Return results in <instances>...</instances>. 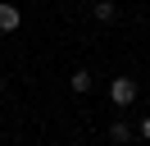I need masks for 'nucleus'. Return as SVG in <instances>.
Masks as SVG:
<instances>
[{"label":"nucleus","instance_id":"obj_6","mask_svg":"<svg viewBox=\"0 0 150 146\" xmlns=\"http://www.w3.org/2000/svg\"><path fill=\"white\" fill-rule=\"evenodd\" d=\"M141 137H146V142H150V114L141 119Z\"/></svg>","mask_w":150,"mask_h":146},{"label":"nucleus","instance_id":"obj_1","mask_svg":"<svg viewBox=\"0 0 150 146\" xmlns=\"http://www.w3.org/2000/svg\"><path fill=\"white\" fill-rule=\"evenodd\" d=\"M109 100L114 105H132L137 100V78H114L109 82Z\"/></svg>","mask_w":150,"mask_h":146},{"label":"nucleus","instance_id":"obj_4","mask_svg":"<svg viewBox=\"0 0 150 146\" xmlns=\"http://www.w3.org/2000/svg\"><path fill=\"white\" fill-rule=\"evenodd\" d=\"M109 142H114V146H127V142H132V128H127V123H114V128H109Z\"/></svg>","mask_w":150,"mask_h":146},{"label":"nucleus","instance_id":"obj_5","mask_svg":"<svg viewBox=\"0 0 150 146\" xmlns=\"http://www.w3.org/2000/svg\"><path fill=\"white\" fill-rule=\"evenodd\" d=\"M68 87H73V91H91V73H86V69H77L73 78H68Z\"/></svg>","mask_w":150,"mask_h":146},{"label":"nucleus","instance_id":"obj_3","mask_svg":"<svg viewBox=\"0 0 150 146\" xmlns=\"http://www.w3.org/2000/svg\"><path fill=\"white\" fill-rule=\"evenodd\" d=\"M91 14H96V18H100V23H109V18H114V14H118V9H114V5H109V0H91Z\"/></svg>","mask_w":150,"mask_h":146},{"label":"nucleus","instance_id":"obj_2","mask_svg":"<svg viewBox=\"0 0 150 146\" xmlns=\"http://www.w3.org/2000/svg\"><path fill=\"white\" fill-rule=\"evenodd\" d=\"M23 23V14H18V5H0V32H14V27Z\"/></svg>","mask_w":150,"mask_h":146}]
</instances>
